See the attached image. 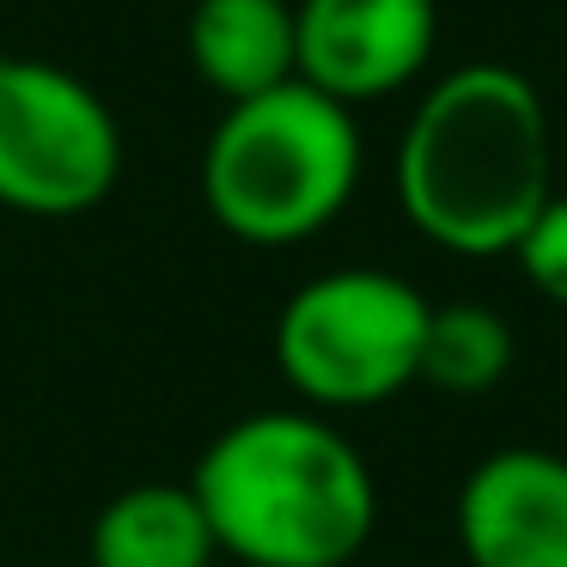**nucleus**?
Returning a JSON list of instances; mask_svg holds the SVG:
<instances>
[{"label": "nucleus", "instance_id": "f257e3e1", "mask_svg": "<svg viewBox=\"0 0 567 567\" xmlns=\"http://www.w3.org/2000/svg\"><path fill=\"white\" fill-rule=\"evenodd\" d=\"M543 92L506 62H464L415 99L396 135V208L445 257H513L555 196Z\"/></svg>", "mask_w": 567, "mask_h": 567}, {"label": "nucleus", "instance_id": "f03ea898", "mask_svg": "<svg viewBox=\"0 0 567 567\" xmlns=\"http://www.w3.org/2000/svg\"><path fill=\"white\" fill-rule=\"evenodd\" d=\"M189 488L233 567H348L379 530L367 452L318 409L238 415L202 445Z\"/></svg>", "mask_w": 567, "mask_h": 567}, {"label": "nucleus", "instance_id": "7ed1b4c3", "mask_svg": "<svg viewBox=\"0 0 567 567\" xmlns=\"http://www.w3.org/2000/svg\"><path fill=\"white\" fill-rule=\"evenodd\" d=\"M367 172V141L348 104L306 80L226 104L202 147V202L238 245L287 250L330 233Z\"/></svg>", "mask_w": 567, "mask_h": 567}, {"label": "nucleus", "instance_id": "20e7f679", "mask_svg": "<svg viewBox=\"0 0 567 567\" xmlns=\"http://www.w3.org/2000/svg\"><path fill=\"white\" fill-rule=\"evenodd\" d=\"M427 293L391 269H323L287 293L275 318V367L318 415L379 409L421 379Z\"/></svg>", "mask_w": 567, "mask_h": 567}, {"label": "nucleus", "instance_id": "39448f33", "mask_svg": "<svg viewBox=\"0 0 567 567\" xmlns=\"http://www.w3.org/2000/svg\"><path fill=\"white\" fill-rule=\"evenodd\" d=\"M123 177L116 111L80 74L38 55L0 62V208L74 220L111 202Z\"/></svg>", "mask_w": 567, "mask_h": 567}, {"label": "nucleus", "instance_id": "423d86ee", "mask_svg": "<svg viewBox=\"0 0 567 567\" xmlns=\"http://www.w3.org/2000/svg\"><path fill=\"white\" fill-rule=\"evenodd\" d=\"M299 80L323 99L384 104L427 74L440 50V7L433 0H293Z\"/></svg>", "mask_w": 567, "mask_h": 567}, {"label": "nucleus", "instance_id": "0eeeda50", "mask_svg": "<svg viewBox=\"0 0 567 567\" xmlns=\"http://www.w3.org/2000/svg\"><path fill=\"white\" fill-rule=\"evenodd\" d=\"M470 567H567V457L501 445L470 464L452 506Z\"/></svg>", "mask_w": 567, "mask_h": 567}, {"label": "nucleus", "instance_id": "6e6552de", "mask_svg": "<svg viewBox=\"0 0 567 567\" xmlns=\"http://www.w3.org/2000/svg\"><path fill=\"white\" fill-rule=\"evenodd\" d=\"M189 68L226 104L299 80L293 0H196L189 13Z\"/></svg>", "mask_w": 567, "mask_h": 567}, {"label": "nucleus", "instance_id": "1a4fd4ad", "mask_svg": "<svg viewBox=\"0 0 567 567\" xmlns=\"http://www.w3.org/2000/svg\"><path fill=\"white\" fill-rule=\"evenodd\" d=\"M86 567H220V543L189 482H135L99 506Z\"/></svg>", "mask_w": 567, "mask_h": 567}, {"label": "nucleus", "instance_id": "9d476101", "mask_svg": "<svg viewBox=\"0 0 567 567\" xmlns=\"http://www.w3.org/2000/svg\"><path fill=\"white\" fill-rule=\"evenodd\" d=\"M513 372V323L494 306L457 299V306H433L427 342H421V379L433 391L452 396H482Z\"/></svg>", "mask_w": 567, "mask_h": 567}, {"label": "nucleus", "instance_id": "9b49d317", "mask_svg": "<svg viewBox=\"0 0 567 567\" xmlns=\"http://www.w3.org/2000/svg\"><path fill=\"white\" fill-rule=\"evenodd\" d=\"M525 281L537 287L549 306H567V196H549L543 214L525 226V238L513 245Z\"/></svg>", "mask_w": 567, "mask_h": 567}, {"label": "nucleus", "instance_id": "f8f14e48", "mask_svg": "<svg viewBox=\"0 0 567 567\" xmlns=\"http://www.w3.org/2000/svg\"><path fill=\"white\" fill-rule=\"evenodd\" d=\"M220 567H233V561H220Z\"/></svg>", "mask_w": 567, "mask_h": 567}]
</instances>
